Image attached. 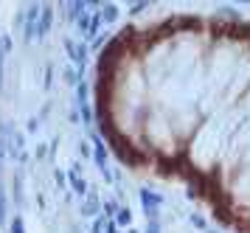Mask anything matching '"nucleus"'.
Here are the masks:
<instances>
[{"instance_id": "f03ea898", "label": "nucleus", "mask_w": 250, "mask_h": 233, "mask_svg": "<svg viewBox=\"0 0 250 233\" xmlns=\"http://www.w3.org/2000/svg\"><path fill=\"white\" fill-rule=\"evenodd\" d=\"M102 17H104V20H110V22H113L115 17H118V9H115V6H107V9H104V14H102Z\"/></svg>"}, {"instance_id": "39448f33", "label": "nucleus", "mask_w": 250, "mask_h": 233, "mask_svg": "<svg viewBox=\"0 0 250 233\" xmlns=\"http://www.w3.org/2000/svg\"><path fill=\"white\" fill-rule=\"evenodd\" d=\"M104 208H107V213H110V216H113V213H115V208H118V205H115V202H107V205H104Z\"/></svg>"}, {"instance_id": "7ed1b4c3", "label": "nucleus", "mask_w": 250, "mask_h": 233, "mask_svg": "<svg viewBox=\"0 0 250 233\" xmlns=\"http://www.w3.org/2000/svg\"><path fill=\"white\" fill-rule=\"evenodd\" d=\"M129 222H132L129 211H121V213H118V219H115V225H129Z\"/></svg>"}, {"instance_id": "0eeeda50", "label": "nucleus", "mask_w": 250, "mask_h": 233, "mask_svg": "<svg viewBox=\"0 0 250 233\" xmlns=\"http://www.w3.org/2000/svg\"><path fill=\"white\" fill-rule=\"evenodd\" d=\"M149 233H160V231H158V222H152V225H149Z\"/></svg>"}, {"instance_id": "423d86ee", "label": "nucleus", "mask_w": 250, "mask_h": 233, "mask_svg": "<svg viewBox=\"0 0 250 233\" xmlns=\"http://www.w3.org/2000/svg\"><path fill=\"white\" fill-rule=\"evenodd\" d=\"M12 228H14V233H23V222H20V219H14Z\"/></svg>"}, {"instance_id": "f257e3e1", "label": "nucleus", "mask_w": 250, "mask_h": 233, "mask_svg": "<svg viewBox=\"0 0 250 233\" xmlns=\"http://www.w3.org/2000/svg\"><path fill=\"white\" fill-rule=\"evenodd\" d=\"M48 25H51V9L42 11V17H40V25H37V31L45 34V31H48Z\"/></svg>"}, {"instance_id": "20e7f679", "label": "nucleus", "mask_w": 250, "mask_h": 233, "mask_svg": "<svg viewBox=\"0 0 250 233\" xmlns=\"http://www.w3.org/2000/svg\"><path fill=\"white\" fill-rule=\"evenodd\" d=\"M84 213H96V197H87V202H84Z\"/></svg>"}]
</instances>
